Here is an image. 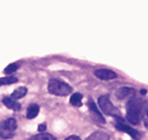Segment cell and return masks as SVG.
<instances>
[{
  "mask_svg": "<svg viewBox=\"0 0 148 140\" xmlns=\"http://www.w3.org/2000/svg\"><path fill=\"white\" fill-rule=\"evenodd\" d=\"M143 103L137 97H131L126 105V116L128 121L134 125H138L141 122Z\"/></svg>",
  "mask_w": 148,
  "mask_h": 140,
  "instance_id": "1",
  "label": "cell"
},
{
  "mask_svg": "<svg viewBox=\"0 0 148 140\" xmlns=\"http://www.w3.org/2000/svg\"><path fill=\"white\" fill-rule=\"evenodd\" d=\"M48 91L50 93L58 97H66L72 93V87L60 79H50L48 83Z\"/></svg>",
  "mask_w": 148,
  "mask_h": 140,
  "instance_id": "2",
  "label": "cell"
},
{
  "mask_svg": "<svg viewBox=\"0 0 148 140\" xmlns=\"http://www.w3.org/2000/svg\"><path fill=\"white\" fill-rule=\"evenodd\" d=\"M17 123L15 119L9 118L0 123V138L2 139H10L14 136Z\"/></svg>",
  "mask_w": 148,
  "mask_h": 140,
  "instance_id": "3",
  "label": "cell"
},
{
  "mask_svg": "<svg viewBox=\"0 0 148 140\" xmlns=\"http://www.w3.org/2000/svg\"><path fill=\"white\" fill-rule=\"evenodd\" d=\"M99 106L103 113L115 118H120V112L110 100L109 95H101L99 99Z\"/></svg>",
  "mask_w": 148,
  "mask_h": 140,
  "instance_id": "4",
  "label": "cell"
},
{
  "mask_svg": "<svg viewBox=\"0 0 148 140\" xmlns=\"http://www.w3.org/2000/svg\"><path fill=\"white\" fill-rule=\"evenodd\" d=\"M118 119V123L116 124V128L119 130H121V131L123 132H126V133H128L130 136H131L132 138H134L135 140H139L140 139V134L138 131H136V130H134L133 128H131L130 126L126 125V124H124V121L121 119V117L120 118H117Z\"/></svg>",
  "mask_w": 148,
  "mask_h": 140,
  "instance_id": "5",
  "label": "cell"
},
{
  "mask_svg": "<svg viewBox=\"0 0 148 140\" xmlns=\"http://www.w3.org/2000/svg\"><path fill=\"white\" fill-rule=\"evenodd\" d=\"M95 75L101 80H111L117 77V73L109 69H97L95 71Z\"/></svg>",
  "mask_w": 148,
  "mask_h": 140,
  "instance_id": "6",
  "label": "cell"
},
{
  "mask_svg": "<svg viewBox=\"0 0 148 140\" xmlns=\"http://www.w3.org/2000/svg\"><path fill=\"white\" fill-rule=\"evenodd\" d=\"M88 107H89V112H90L91 114L93 115V117L95 118V119L97 120L99 122H101V123H105V118L103 117V115L101 114V112L99 111V109H97V105H95V103H93V101H89L88 102Z\"/></svg>",
  "mask_w": 148,
  "mask_h": 140,
  "instance_id": "7",
  "label": "cell"
},
{
  "mask_svg": "<svg viewBox=\"0 0 148 140\" xmlns=\"http://www.w3.org/2000/svg\"><path fill=\"white\" fill-rule=\"evenodd\" d=\"M135 93V89H131V87H121L117 91L116 93V97L119 100H123L125 97H132Z\"/></svg>",
  "mask_w": 148,
  "mask_h": 140,
  "instance_id": "8",
  "label": "cell"
},
{
  "mask_svg": "<svg viewBox=\"0 0 148 140\" xmlns=\"http://www.w3.org/2000/svg\"><path fill=\"white\" fill-rule=\"evenodd\" d=\"M2 102L8 109L13 110V111H19L21 108V104L17 103L16 101H14V100L11 99V97H4Z\"/></svg>",
  "mask_w": 148,
  "mask_h": 140,
  "instance_id": "9",
  "label": "cell"
},
{
  "mask_svg": "<svg viewBox=\"0 0 148 140\" xmlns=\"http://www.w3.org/2000/svg\"><path fill=\"white\" fill-rule=\"evenodd\" d=\"M86 140H110V136L103 131H97L88 136Z\"/></svg>",
  "mask_w": 148,
  "mask_h": 140,
  "instance_id": "10",
  "label": "cell"
},
{
  "mask_svg": "<svg viewBox=\"0 0 148 140\" xmlns=\"http://www.w3.org/2000/svg\"><path fill=\"white\" fill-rule=\"evenodd\" d=\"M40 112V108L38 105H31L27 108V119H34L38 116Z\"/></svg>",
  "mask_w": 148,
  "mask_h": 140,
  "instance_id": "11",
  "label": "cell"
},
{
  "mask_svg": "<svg viewBox=\"0 0 148 140\" xmlns=\"http://www.w3.org/2000/svg\"><path fill=\"white\" fill-rule=\"evenodd\" d=\"M70 104L74 107H81L82 105V95L79 93H75L70 97Z\"/></svg>",
  "mask_w": 148,
  "mask_h": 140,
  "instance_id": "12",
  "label": "cell"
},
{
  "mask_svg": "<svg viewBox=\"0 0 148 140\" xmlns=\"http://www.w3.org/2000/svg\"><path fill=\"white\" fill-rule=\"evenodd\" d=\"M27 87L21 86V87H18V89H16L14 91H13L10 97H11V99H13V100L21 99V97H23L25 95H27Z\"/></svg>",
  "mask_w": 148,
  "mask_h": 140,
  "instance_id": "13",
  "label": "cell"
},
{
  "mask_svg": "<svg viewBox=\"0 0 148 140\" xmlns=\"http://www.w3.org/2000/svg\"><path fill=\"white\" fill-rule=\"evenodd\" d=\"M15 82H17V78L14 76H6L0 78V86H2V85H10Z\"/></svg>",
  "mask_w": 148,
  "mask_h": 140,
  "instance_id": "14",
  "label": "cell"
},
{
  "mask_svg": "<svg viewBox=\"0 0 148 140\" xmlns=\"http://www.w3.org/2000/svg\"><path fill=\"white\" fill-rule=\"evenodd\" d=\"M29 140H55V138L48 133H40L29 138Z\"/></svg>",
  "mask_w": 148,
  "mask_h": 140,
  "instance_id": "15",
  "label": "cell"
},
{
  "mask_svg": "<svg viewBox=\"0 0 148 140\" xmlns=\"http://www.w3.org/2000/svg\"><path fill=\"white\" fill-rule=\"evenodd\" d=\"M18 68V65L15 63H12V64H9L8 66H6L4 69V73L5 74H11V73H14L15 71L17 70Z\"/></svg>",
  "mask_w": 148,
  "mask_h": 140,
  "instance_id": "16",
  "label": "cell"
},
{
  "mask_svg": "<svg viewBox=\"0 0 148 140\" xmlns=\"http://www.w3.org/2000/svg\"><path fill=\"white\" fill-rule=\"evenodd\" d=\"M65 140H80V138H79L78 136L72 135V136H69L68 138H66Z\"/></svg>",
  "mask_w": 148,
  "mask_h": 140,
  "instance_id": "17",
  "label": "cell"
},
{
  "mask_svg": "<svg viewBox=\"0 0 148 140\" xmlns=\"http://www.w3.org/2000/svg\"><path fill=\"white\" fill-rule=\"evenodd\" d=\"M46 129V124H41V125L38 127V130H39V132H44Z\"/></svg>",
  "mask_w": 148,
  "mask_h": 140,
  "instance_id": "18",
  "label": "cell"
},
{
  "mask_svg": "<svg viewBox=\"0 0 148 140\" xmlns=\"http://www.w3.org/2000/svg\"><path fill=\"white\" fill-rule=\"evenodd\" d=\"M145 93H146V91H144V89H143V91H141V93H143V95H144Z\"/></svg>",
  "mask_w": 148,
  "mask_h": 140,
  "instance_id": "19",
  "label": "cell"
},
{
  "mask_svg": "<svg viewBox=\"0 0 148 140\" xmlns=\"http://www.w3.org/2000/svg\"><path fill=\"white\" fill-rule=\"evenodd\" d=\"M147 117H148V110H147Z\"/></svg>",
  "mask_w": 148,
  "mask_h": 140,
  "instance_id": "20",
  "label": "cell"
}]
</instances>
